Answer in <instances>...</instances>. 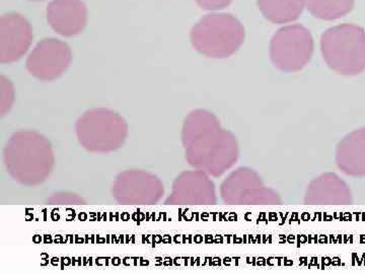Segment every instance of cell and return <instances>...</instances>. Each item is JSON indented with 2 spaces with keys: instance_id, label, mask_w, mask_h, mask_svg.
<instances>
[{
  "instance_id": "obj_14",
  "label": "cell",
  "mask_w": 365,
  "mask_h": 274,
  "mask_svg": "<svg viewBox=\"0 0 365 274\" xmlns=\"http://www.w3.org/2000/svg\"><path fill=\"white\" fill-rule=\"evenodd\" d=\"M336 165L344 174L365 177V127L347 134L336 150Z\"/></svg>"
},
{
  "instance_id": "obj_15",
  "label": "cell",
  "mask_w": 365,
  "mask_h": 274,
  "mask_svg": "<svg viewBox=\"0 0 365 274\" xmlns=\"http://www.w3.org/2000/svg\"><path fill=\"white\" fill-rule=\"evenodd\" d=\"M306 0H258V6L266 19L274 24L292 23L304 11Z\"/></svg>"
},
{
  "instance_id": "obj_9",
  "label": "cell",
  "mask_w": 365,
  "mask_h": 274,
  "mask_svg": "<svg viewBox=\"0 0 365 274\" xmlns=\"http://www.w3.org/2000/svg\"><path fill=\"white\" fill-rule=\"evenodd\" d=\"M71 47L62 41L48 38L38 43L26 59V69L39 81H52L71 66Z\"/></svg>"
},
{
  "instance_id": "obj_18",
  "label": "cell",
  "mask_w": 365,
  "mask_h": 274,
  "mask_svg": "<svg viewBox=\"0 0 365 274\" xmlns=\"http://www.w3.org/2000/svg\"><path fill=\"white\" fill-rule=\"evenodd\" d=\"M48 203L50 204H66V206H79V204H85L86 201H83V197L78 196V194L67 193V192H62V193H56L48 199Z\"/></svg>"
},
{
  "instance_id": "obj_5",
  "label": "cell",
  "mask_w": 365,
  "mask_h": 274,
  "mask_svg": "<svg viewBox=\"0 0 365 274\" xmlns=\"http://www.w3.org/2000/svg\"><path fill=\"white\" fill-rule=\"evenodd\" d=\"M128 129L121 115L106 108L88 110L76 124L79 144L96 153H109L121 148L128 136Z\"/></svg>"
},
{
  "instance_id": "obj_4",
  "label": "cell",
  "mask_w": 365,
  "mask_h": 274,
  "mask_svg": "<svg viewBox=\"0 0 365 274\" xmlns=\"http://www.w3.org/2000/svg\"><path fill=\"white\" fill-rule=\"evenodd\" d=\"M245 37L244 26L230 14H208L191 31L193 47L210 59L232 56L241 48Z\"/></svg>"
},
{
  "instance_id": "obj_12",
  "label": "cell",
  "mask_w": 365,
  "mask_h": 274,
  "mask_svg": "<svg viewBox=\"0 0 365 274\" xmlns=\"http://www.w3.org/2000/svg\"><path fill=\"white\" fill-rule=\"evenodd\" d=\"M47 20L59 35L73 37L86 28L88 9L81 0H53L47 7Z\"/></svg>"
},
{
  "instance_id": "obj_8",
  "label": "cell",
  "mask_w": 365,
  "mask_h": 274,
  "mask_svg": "<svg viewBox=\"0 0 365 274\" xmlns=\"http://www.w3.org/2000/svg\"><path fill=\"white\" fill-rule=\"evenodd\" d=\"M165 186L155 174L143 170L120 173L112 186V196L123 206H153L162 201Z\"/></svg>"
},
{
  "instance_id": "obj_7",
  "label": "cell",
  "mask_w": 365,
  "mask_h": 274,
  "mask_svg": "<svg viewBox=\"0 0 365 274\" xmlns=\"http://www.w3.org/2000/svg\"><path fill=\"white\" fill-rule=\"evenodd\" d=\"M220 197L228 206H275L282 203L279 194L266 187L256 171L247 167L232 171L223 180Z\"/></svg>"
},
{
  "instance_id": "obj_13",
  "label": "cell",
  "mask_w": 365,
  "mask_h": 274,
  "mask_svg": "<svg viewBox=\"0 0 365 274\" xmlns=\"http://www.w3.org/2000/svg\"><path fill=\"white\" fill-rule=\"evenodd\" d=\"M352 201L347 183L334 173H325L307 185L304 203L309 206H346Z\"/></svg>"
},
{
  "instance_id": "obj_17",
  "label": "cell",
  "mask_w": 365,
  "mask_h": 274,
  "mask_svg": "<svg viewBox=\"0 0 365 274\" xmlns=\"http://www.w3.org/2000/svg\"><path fill=\"white\" fill-rule=\"evenodd\" d=\"M14 101V90L13 83L9 79L1 76L0 78V114L4 116L11 110Z\"/></svg>"
},
{
  "instance_id": "obj_6",
  "label": "cell",
  "mask_w": 365,
  "mask_h": 274,
  "mask_svg": "<svg viewBox=\"0 0 365 274\" xmlns=\"http://www.w3.org/2000/svg\"><path fill=\"white\" fill-rule=\"evenodd\" d=\"M314 47L312 34L304 26H284L271 40V61L281 71H299L311 61Z\"/></svg>"
},
{
  "instance_id": "obj_10",
  "label": "cell",
  "mask_w": 365,
  "mask_h": 274,
  "mask_svg": "<svg viewBox=\"0 0 365 274\" xmlns=\"http://www.w3.org/2000/svg\"><path fill=\"white\" fill-rule=\"evenodd\" d=\"M217 203L215 183L202 171H185L173 183L172 193L165 204L213 206Z\"/></svg>"
},
{
  "instance_id": "obj_20",
  "label": "cell",
  "mask_w": 365,
  "mask_h": 274,
  "mask_svg": "<svg viewBox=\"0 0 365 274\" xmlns=\"http://www.w3.org/2000/svg\"><path fill=\"white\" fill-rule=\"evenodd\" d=\"M35 1H38V0H35Z\"/></svg>"
},
{
  "instance_id": "obj_1",
  "label": "cell",
  "mask_w": 365,
  "mask_h": 274,
  "mask_svg": "<svg viewBox=\"0 0 365 274\" xmlns=\"http://www.w3.org/2000/svg\"><path fill=\"white\" fill-rule=\"evenodd\" d=\"M182 143L189 165L211 177L222 176L239 158L237 137L207 110H195L186 117Z\"/></svg>"
},
{
  "instance_id": "obj_2",
  "label": "cell",
  "mask_w": 365,
  "mask_h": 274,
  "mask_svg": "<svg viewBox=\"0 0 365 274\" xmlns=\"http://www.w3.org/2000/svg\"><path fill=\"white\" fill-rule=\"evenodd\" d=\"M4 162L14 181L23 186L36 187L51 175L54 151L51 143L39 132L21 131L7 141Z\"/></svg>"
},
{
  "instance_id": "obj_11",
  "label": "cell",
  "mask_w": 365,
  "mask_h": 274,
  "mask_svg": "<svg viewBox=\"0 0 365 274\" xmlns=\"http://www.w3.org/2000/svg\"><path fill=\"white\" fill-rule=\"evenodd\" d=\"M30 23L19 14H7L0 19V62L14 64L28 52L32 44Z\"/></svg>"
},
{
  "instance_id": "obj_3",
  "label": "cell",
  "mask_w": 365,
  "mask_h": 274,
  "mask_svg": "<svg viewBox=\"0 0 365 274\" xmlns=\"http://www.w3.org/2000/svg\"><path fill=\"white\" fill-rule=\"evenodd\" d=\"M321 51L331 69L342 76L365 71V33L352 24L333 26L322 36Z\"/></svg>"
},
{
  "instance_id": "obj_19",
  "label": "cell",
  "mask_w": 365,
  "mask_h": 274,
  "mask_svg": "<svg viewBox=\"0 0 365 274\" xmlns=\"http://www.w3.org/2000/svg\"><path fill=\"white\" fill-rule=\"evenodd\" d=\"M196 2L206 11H217L230 6L232 0H196Z\"/></svg>"
},
{
  "instance_id": "obj_16",
  "label": "cell",
  "mask_w": 365,
  "mask_h": 274,
  "mask_svg": "<svg viewBox=\"0 0 365 274\" xmlns=\"http://www.w3.org/2000/svg\"><path fill=\"white\" fill-rule=\"evenodd\" d=\"M306 4L314 18L332 21L349 14L354 6V0H306Z\"/></svg>"
}]
</instances>
